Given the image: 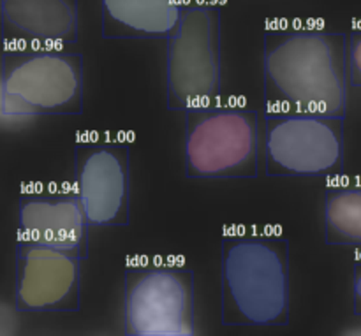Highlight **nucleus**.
I'll use <instances>...</instances> for the list:
<instances>
[{
  "label": "nucleus",
  "mask_w": 361,
  "mask_h": 336,
  "mask_svg": "<svg viewBox=\"0 0 361 336\" xmlns=\"http://www.w3.org/2000/svg\"><path fill=\"white\" fill-rule=\"evenodd\" d=\"M324 238L328 245L361 249V187L328 189Z\"/></svg>",
  "instance_id": "13"
},
{
  "label": "nucleus",
  "mask_w": 361,
  "mask_h": 336,
  "mask_svg": "<svg viewBox=\"0 0 361 336\" xmlns=\"http://www.w3.org/2000/svg\"><path fill=\"white\" fill-rule=\"evenodd\" d=\"M123 333L194 336V273L171 264L129 266L123 273Z\"/></svg>",
  "instance_id": "7"
},
{
  "label": "nucleus",
  "mask_w": 361,
  "mask_h": 336,
  "mask_svg": "<svg viewBox=\"0 0 361 336\" xmlns=\"http://www.w3.org/2000/svg\"><path fill=\"white\" fill-rule=\"evenodd\" d=\"M74 190L83 203L92 228L129 224V144H78L74 150Z\"/></svg>",
  "instance_id": "8"
},
{
  "label": "nucleus",
  "mask_w": 361,
  "mask_h": 336,
  "mask_svg": "<svg viewBox=\"0 0 361 336\" xmlns=\"http://www.w3.org/2000/svg\"><path fill=\"white\" fill-rule=\"evenodd\" d=\"M81 257L41 243L16 245L14 298L20 312H76Z\"/></svg>",
  "instance_id": "9"
},
{
  "label": "nucleus",
  "mask_w": 361,
  "mask_h": 336,
  "mask_svg": "<svg viewBox=\"0 0 361 336\" xmlns=\"http://www.w3.org/2000/svg\"><path fill=\"white\" fill-rule=\"evenodd\" d=\"M289 242L274 232H233L221 243V321L286 326L291 305Z\"/></svg>",
  "instance_id": "2"
},
{
  "label": "nucleus",
  "mask_w": 361,
  "mask_h": 336,
  "mask_svg": "<svg viewBox=\"0 0 361 336\" xmlns=\"http://www.w3.org/2000/svg\"><path fill=\"white\" fill-rule=\"evenodd\" d=\"M349 85L345 34L316 28L264 34V113H312L345 118Z\"/></svg>",
  "instance_id": "1"
},
{
  "label": "nucleus",
  "mask_w": 361,
  "mask_h": 336,
  "mask_svg": "<svg viewBox=\"0 0 361 336\" xmlns=\"http://www.w3.org/2000/svg\"><path fill=\"white\" fill-rule=\"evenodd\" d=\"M261 137L268 176L326 178L344 171V116L264 113Z\"/></svg>",
  "instance_id": "6"
},
{
  "label": "nucleus",
  "mask_w": 361,
  "mask_h": 336,
  "mask_svg": "<svg viewBox=\"0 0 361 336\" xmlns=\"http://www.w3.org/2000/svg\"><path fill=\"white\" fill-rule=\"evenodd\" d=\"M182 0H101L106 39L173 37L183 14Z\"/></svg>",
  "instance_id": "12"
},
{
  "label": "nucleus",
  "mask_w": 361,
  "mask_h": 336,
  "mask_svg": "<svg viewBox=\"0 0 361 336\" xmlns=\"http://www.w3.org/2000/svg\"><path fill=\"white\" fill-rule=\"evenodd\" d=\"M183 115L189 178H256L259 115L254 109L217 102Z\"/></svg>",
  "instance_id": "4"
},
{
  "label": "nucleus",
  "mask_w": 361,
  "mask_h": 336,
  "mask_svg": "<svg viewBox=\"0 0 361 336\" xmlns=\"http://www.w3.org/2000/svg\"><path fill=\"white\" fill-rule=\"evenodd\" d=\"M6 42L23 48H59L78 41V0H2Z\"/></svg>",
  "instance_id": "11"
},
{
  "label": "nucleus",
  "mask_w": 361,
  "mask_h": 336,
  "mask_svg": "<svg viewBox=\"0 0 361 336\" xmlns=\"http://www.w3.org/2000/svg\"><path fill=\"white\" fill-rule=\"evenodd\" d=\"M349 81L353 87H361V30L351 32L348 39Z\"/></svg>",
  "instance_id": "14"
},
{
  "label": "nucleus",
  "mask_w": 361,
  "mask_h": 336,
  "mask_svg": "<svg viewBox=\"0 0 361 336\" xmlns=\"http://www.w3.org/2000/svg\"><path fill=\"white\" fill-rule=\"evenodd\" d=\"M221 97V7H183L175 35L168 39L166 104L171 111L217 104Z\"/></svg>",
  "instance_id": "5"
},
{
  "label": "nucleus",
  "mask_w": 361,
  "mask_h": 336,
  "mask_svg": "<svg viewBox=\"0 0 361 336\" xmlns=\"http://www.w3.org/2000/svg\"><path fill=\"white\" fill-rule=\"evenodd\" d=\"M83 56L60 48L7 46L2 55L4 116L81 115Z\"/></svg>",
  "instance_id": "3"
},
{
  "label": "nucleus",
  "mask_w": 361,
  "mask_h": 336,
  "mask_svg": "<svg viewBox=\"0 0 361 336\" xmlns=\"http://www.w3.org/2000/svg\"><path fill=\"white\" fill-rule=\"evenodd\" d=\"M353 306L355 313L361 317V259L355 264V277H353Z\"/></svg>",
  "instance_id": "15"
},
{
  "label": "nucleus",
  "mask_w": 361,
  "mask_h": 336,
  "mask_svg": "<svg viewBox=\"0 0 361 336\" xmlns=\"http://www.w3.org/2000/svg\"><path fill=\"white\" fill-rule=\"evenodd\" d=\"M90 228L76 190L34 189L20 196V239L23 242L41 243L87 259Z\"/></svg>",
  "instance_id": "10"
}]
</instances>
